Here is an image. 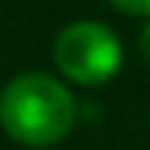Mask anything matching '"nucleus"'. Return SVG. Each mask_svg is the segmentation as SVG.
I'll return each mask as SVG.
<instances>
[{"label": "nucleus", "instance_id": "3", "mask_svg": "<svg viewBox=\"0 0 150 150\" xmlns=\"http://www.w3.org/2000/svg\"><path fill=\"white\" fill-rule=\"evenodd\" d=\"M116 10L133 14V17H150V0H109Z\"/></svg>", "mask_w": 150, "mask_h": 150}, {"label": "nucleus", "instance_id": "1", "mask_svg": "<svg viewBox=\"0 0 150 150\" xmlns=\"http://www.w3.org/2000/svg\"><path fill=\"white\" fill-rule=\"evenodd\" d=\"M75 96L45 72L14 75L0 92V126L21 147H55L75 126Z\"/></svg>", "mask_w": 150, "mask_h": 150}, {"label": "nucleus", "instance_id": "4", "mask_svg": "<svg viewBox=\"0 0 150 150\" xmlns=\"http://www.w3.org/2000/svg\"><path fill=\"white\" fill-rule=\"evenodd\" d=\"M140 55L150 65V17H147V24H143V31H140Z\"/></svg>", "mask_w": 150, "mask_h": 150}, {"label": "nucleus", "instance_id": "2", "mask_svg": "<svg viewBox=\"0 0 150 150\" xmlns=\"http://www.w3.org/2000/svg\"><path fill=\"white\" fill-rule=\"evenodd\" d=\"M55 65L75 85H103L123 65L116 31L99 21H72L55 38Z\"/></svg>", "mask_w": 150, "mask_h": 150}]
</instances>
